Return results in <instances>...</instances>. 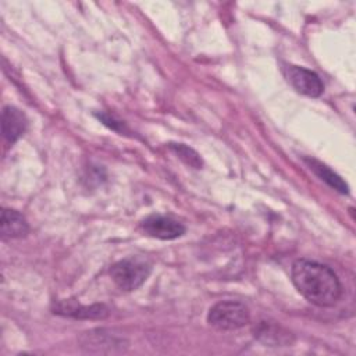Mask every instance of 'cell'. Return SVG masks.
<instances>
[{"label": "cell", "mask_w": 356, "mask_h": 356, "mask_svg": "<svg viewBox=\"0 0 356 356\" xmlns=\"http://www.w3.org/2000/svg\"><path fill=\"white\" fill-rule=\"evenodd\" d=\"M150 271L152 266L146 259L132 256L113 264L110 275L118 288L124 291H135L147 280Z\"/></svg>", "instance_id": "cell-2"}, {"label": "cell", "mask_w": 356, "mask_h": 356, "mask_svg": "<svg viewBox=\"0 0 356 356\" xmlns=\"http://www.w3.org/2000/svg\"><path fill=\"white\" fill-rule=\"evenodd\" d=\"M140 228L149 236L163 239V241L177 239L185 234V227L182 222H179L171 216H161V214L147 216L140 222Z\"/></svg>", "instance_id": "cell-4"}, {"label": "cell", "mask_w": 356, "mask_h": 356, "mask_svg": "<svg viewBox=\"0 0 356 356\" xmlns=\"http://www.w3.org/2000/svg\"><path fill=\"white\" fill-rule=\"evenodd\" d=\"M170 149L188 165L193 168H200L202 167V159L200 156L189 146L185 143H170Z\"/></svg>", "instance_id": "cell-12"}, {"label": "cell", "mask_w": 356, "mask_h": 356, "mask_svg": "<svg viewBox=\"0 0 356 356\" xmlns=\"http://www.w3.org/2000/svg\"><path fill=\"white\" fill-rule=\"evenodd\" d=\"M284 72L293 89L302 95L318 97L324 90V85L320 76L312 70L299 65H286L284 68Z\"/></svg>", "instance_id": "cell-6"}, {"label": "cell", "mask_w": 356, "mask_h": 356, "mask_svg": "<svg viewBox=\"0 0 356 356\" xmlns=\"http://www.w3.org/2000/svg\"><path fill=\"white\" fill-rule=\"evenodd\" d=\"M25 114L13 106H6L1 113V134L8 143H15L26 131Z\"/></svg>", "instance_id": "cell-7"}, {"label": "cell", "mask_w": 356, "mask_h": 356, "mask_svg": "<svg viewBox=\"0 0 356 356\" xmlns=\"http://www.w3.org/2000/svg\"><path fill=\"white\" fill-rule=\"evenodd\" d=\"M292 282L299 293L316 306H334L342 295L338 275L328 266L314 260H296L292 266Z\"/></svg>", "instance_id": "cell-1"}, {"label": "cell", "mask_w": 356, "mask_h": 356, "mask_svg": "<svg viewBox=\"0 0 356 356\" xmlns=\"http://www.w3.org/2000/svg\"><path fill=\"white\" fill-rule=\"evenodd\" d=\"M256 335L260 341H263L264 343H270L271 346H282L291 342L289 334L286 331H282L277 325H268L264 321L259 325Z\"/></svg>", "instance_id": "cell-11"}, {"label": "cell", "mask_w": 356, "mask_h": 356, "mask_svg": "<svg viewBox=\"0 0 356 356\" xmlns=\"http://www.w3.org/2000/svg\"><path fill=\"white\" fill-rule=\"evenodd\" d=\"M81 346L86 352L95 353H115L124 352L127 342L122 337H118L106 330H93L82 334L81 337Z\"/></svg>", "instance_id": "cell-5"}, {"label": "cell", "mask_w": 356, "mask_h": 356, "mask_svg": "<svg viewBox=\"0 0 356 356\" xmlns=\"http://www.w3.org/2000/svg\"><path fill=\"white\" fill-rule=\"evenodd\" d=\"M305 163L309 165V168L325 184H328L331 188H334L335 191H338L339 193H348L349 192V186L348 184L337 174L334 172L328 165L323 164L321 161L313 159V157H305L303 159Z\"/></svg>", "instance_id": "cell-10"}, {"label": "cell", "mask_w": 356, "mask_h": 356, "mask_svg": "<svg viewBox=\"0 0 356 356\" xmlns=\"http://www.w3.org/2000/svg\"><path fill=\"white\" fill-rule=\"evenodd\" d=\"M29 227L25 217L18 213L17 210L3 209L1 210V220H0V232L1 239H15L22 238L28 234Z\"/></svg>", "instance_id": "cell-8"}, {"label": "cell", "mask_w": 356, "mask_h": 356, "mask_svg": "<svg viewBox=\"0 0 356 356\" xmlns=\"http://www.w3.org/2000/svg\"><path fill=\"white\" fill-rule=\"evenodd\" d=\"M54 313L70 316L74 318H104L108 316V309L104 305L82 306L76 302L63 300L57 303V306L54 307Z\"/></svg>", "instance_id": "cell-9"}, {"label": "cell", "mask_w": 356, "mask_h": 356, "mask_svg": "<svg viewBox=\"0 0 356 356\" xmlns=\"http://www.w3.org/2000/svg\"><path fill=\"white\" fill-rule=\"evenodd\" d=\"M249 309L236 300H221L210 307L207 321L211 327L221 331L238 330L249 323Z\"/></svg>", "instance_id": "cell-3"}]
</instances>
